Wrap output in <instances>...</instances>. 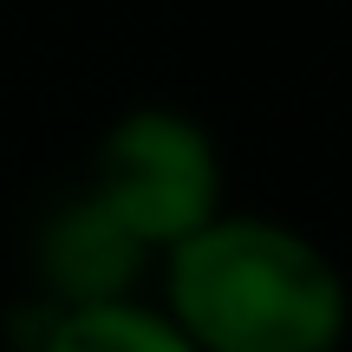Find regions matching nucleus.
<instances>
[{
  "instance_id": "nucleus-3",
  "label": "nucleus",
  "mask_w": 352,
  "mask_h": 352,
  "mask_svg": "<svg viewBox=\"0 0 352 352\" xmlns=\"http://www.w3.org/2000/svg\"><path fill=\"white\" fill-rule=\"evenodd\" d=\"M26 261H33V294H46L59 314L138 300L144 274L157 267L85 189H65V196H52L46 209H39L33 241H26Z\"/></svg>"
},
{
  "instance_id": "nucleus-4",
  "label": "nucleus",
  "mask_w": 352,
  "mask_h": 352,
  "mask_svg": "<svg viewBox=\"0 0 352 352\" xmlns=\"http://www.w3.org/2000/svg\"><path fill=\"white\" fill-rule=\"evenodd\" d=\"M46 352H196L183 333L170 327V314L157 300H111V307H85L65 314L59 333L46 340Z\"/></svg>"
},
{
  "instance_id": "nucleus-1",
  "label": "nucleus",
  "mask_w": 352,
  "mask_h": 352,
  "mask_svg": "<svg viewBox=\"0 0 352 352\" xmlns=\"http://www.w3.org/2000/svg\"><path fill=\"white\" fill-rule=\"evenodd\" d=\"M157 307L196 352H340L352 280L307 228L222 209L157 261Z\"/></svg>"
},
{
  "instance_id": "nucleus-5",
  "label": "nucleus",
  "mask_w": 352,
  "mask_h": 352,
  "mask_svg": "<svg viewBox=\"0 0 352 352\" xmlns=\"http://www.w3.org/2000/svg\"><path fill=\"white\" fill-rule=\"evenodd\" d=\"M59 307L46 300V294H26V300H13L7 314H0V327H7V346L13 352H46V340L59 333Z\"/></svg>"
},
{
  "instance_id": "nucleus-2",
  "label": "nucleus",
  "mask_w": 352,
  "mask_h": 352,
  "mask_svg": "<svg viewBox=\"0 0 352 352\" xmlns=\"http://www.w3.org/2000/svg\"><path fill=\"white\" fill-rule=\"evenodd\" d=\"M85 189L151 261L183 248L189 235L228 209V176L209 124L183 104H131L91 144Z\"/></svg>"
}]
</instances>
